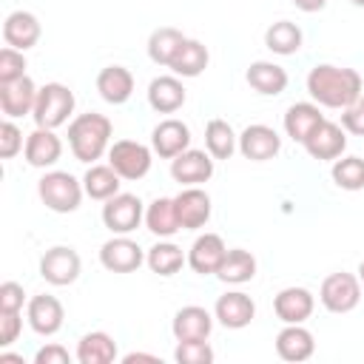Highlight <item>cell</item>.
Masks as SVG:
<instances>
[{"label":"cell","mask_w":364,"mask_h":364,"mask_svg":"<svg viewBox=\"0 0 364 364\" xmlns=\"http://www.w3.org/2000/svg\"><path fill=\"white\" fill-rule=\"evenodd\" d=\"M307 94L313 97V102H318L321 108H347L350 102H355L364 94V80L355 68L347 65H333V63H318L310 68L307 80Z\"/></svg>","instance_id":"6da1fadb"},{"label":"cell","mask_w":364,"mask_h":364,"mask_svg":"<svg viewBox=\"0 0 364 364\" xmlns=\"http://www.w3.org/2000/svg\"><path fill=\"white\" fill-rule=\"evenodd\" d=\"M111 136H114V125L105 114L88 111V114H77L68 122V148L77 162L94 165L97 159H102V154H108L111 148Z\"/></svg>","instance_id":"7a4b0ae2"},{"label":"cell","mask_w":364,"mask_h":364,"mask_svg":"<svg viewBox=\"0 0 364 364\" xmlns=\"http://www.w3.org/2000/svg\"><path fill=\"white\" fill-rule=\"evenodd\" d=\"M37 196L54 213H74L85 196V188L82 179L68 171H46L37 182Z\"/></svg>","instance_id":"3957f363"},{"label":"cell","mask_w":364,"mask_h":364,"mask_svg":"<svg viewBox=\"0 0 364 364\" xmlns=\"http://www.w3.org/2000/svg\"><path fill=\"white\" fill-rule=\"evenodd\" d=\"M74 91L63 82H46L37 94V102H34V125L37 128H60L68 122V117L74 114Z\"/></svg>","instance_id":"277c9868"},{"label":"cell","mask_w":364,"mask_h":364,"mask_svg":"<svg viewBox=\"0 0 364 364\" xmlns=\"http://www.w3.org/2000/svg\"><path fill=\"white\" fill-rule=\"evenodd\" d=\"M361 282L355 273H330L321 287H318V301L324 310L336 313V316H344V313H353L358 304H361Z\"/></svg>","instance_id":"5b68a950"},{"label":"cell","mask_w":364,"mask_h":364,"mask_svg":"<svg viewBox=\"0 0 364 364\" xmlns=\"http://www.w3.org/2000/svg\"><path fill=\"white\" fill-rule=\"evenodd\" d=\"M151 162H154V148L136 139H117L108 148V165L128 182L142 179L151 171Z\"/></svg>","instance_id":"8992f818"},{"label":"cell","mask_w":364,"mask_h":364,"mask_svg":"<svg viewBox=\"0 0 364 364\" xmlns=\"http://www.w3.org/2000/svg\"><path fill=\"white\" fill-rule=\"evenodd\" d=\"M142 222H145V205H142L139 196H134V193H117V196L105 199V205H102V225L111 233L128 236Z\"/></svg>","instance_id":"52a82bcc"},{"label":"cell","mask_w":364,"mask_h":364,"mask_svg":"<svg viewBox=\"0 0 364 364\" xmlns=\"http://www.w3.org/2000/svg\"><path fill=\"white\" fill-rule=\"evenodd\" d=\"M82 273V262L80 253L68 245H54L40 256V276L43 282L54 284V287H68L80 279Z\"/></svg>","instance_id":"ba28073f"},{"label":"cell","mask_w":364,"mask_h":364,"mask_svg":"<svg viewBox=\"0 0 364 364\" xmlns=\"http://www.w3.org/2000/svg\"><path fill=\"white\" fill-rule=\"evenodd\" d=\"M142 262H145V250L128 236H117L114 233L100 247V264L105 270H111V273H134V270L142 267Z\"/></svg>","instance_id":"9c48e42d"},{"label":"cell","mask_w":364,"mask_h":364,"mask_svg":"<svg viewBox=\"0 0 364 364\" xmlns=\"http://www.w3.org/2000/svg\"><path fill=\"white\" fill-rule=\"evenodd\" d=\"M282 151V136L264 122H253L239 134V154L250 162H267Z\"/></svg>","instance_id":"30bf717a"},{"label":"cell","mask_w":364,"mask_h":364,"mask_svg":"<svg viewBox=\"0 0 364 364\" xmlns=\"http://www.w3.org/2000/svg\"><path fill=\"white\" fill-rule=\"evenodd\" d=\"M173 205H176V219H179V228L182 230H199L208 225L210 219V196L199 188V185H191V188H182L176 196H173Z\"/></svg>","instance_id":"8fae6325"},{"label":"cell","mask_w":364,"mask_h":364,"mask_svg":"<svg viewBox=\"0 0 364 364\" xmlns=\"http://www.w3.org/2000/svg\"><path fill=\"white\" fill-rule=\"evenodd\" d=\"M213 156L208 151H199V148H188L182 151L179 156L171 159V176L173 182H179L182 188H191V185H202L213 176Z\"/></svg>","instance_id":"7c38bea8"},{"label":"cell","mask_w":364,"mask_h":364,"mask_svg":"<svg viewBox=\"0 0 364 364\" xmlns=\"http://www.w3.org/2000/svg\"><path fill=\"white\" fill-rule=\"evenodd\" d=\"M316 310V296L307 287H282L273 299V313L284 324H304Z\"/></svg>","instance_id":"4fadbf2b"},{"label":"cell","mask_w":364,"mask_h":364,"mask_svg":"<svg viewBox=\"0 0 364 364\" xmlns=\"http://www.w3.org/2000/svg\"><path fill=\"white\" fill-rule=\"evenodd\" d=\"M213 318L228 330H242L256 318V301L242 290H228L216 299Z\"/></svg>","instance_id":"5bb4252c"},{"label":"cell","mask_w":364,"mask_h":364,"mask_svg":"<svg viewBox=\"0 0 364 364\" xmlns=\"http://www.w3.org/2000/svg\"><path fill=\"white\" fill-rule=\"evenodd\" d=\"M26 318H28V327L37 336H54V333H60V327L65 321V310H63V304H60L57 296L40 293V296H31L28 299Z\"/></svg>","instance_id":"9a60e30c"},{"label":"cell","mask_w":364,"mask_h":364,"mask_svg":"<svg viewBox=\"0 0 364 364\" xmlns=\"http://www.w3.org/2000/svg\"><path fill=\"white\" fill-rule=\"evenodd\" d=\"M347 148V131L338 122L324 119L307 139H304V151L318 159V162H336Z\"/></svg>","instance_id":"2e32d148"},{"label":"cell","mask_w":364,"mask_h":364,"mask_svg":"<svg viewBox=\"0 0 364 364\" xmlns=\"http://www.w3.org/2000/svg\"><path fill=\"white\" fill-rule=\"evenodd\" d=\"M40 88L34 85V80L26 74L14 82L0 85V111L6 119H20L26 114H34V102H37Z\"/></svg>","instance_id":"e0dca14e"},{"label":"cell","mask_w":364,"mask_h":364,"mask_svg":"<svg viewBox=\"0 0 364 364\" xmlns=\"http://www.w3.org/2000/svg\"><path fill=\"white\" fill-rule=\"evenodd\" d=\"M191 128H188V122H182V119H176V117H168V119H162L154 131H151V148H154V154H159L162 159H173V156H179L182 151H188L191 148Z\"/></svg>","instance_id":"ac0fdd59"},{"label":"cell","mask_w":364,"mask_h":364,"mask_svg":"<svg viewBox=\"0 0 364 364\" xmlns=\"http://www.w3.org/2000/svg\"><path fill=\"white\" fill-rule=\"evenodd\" d=\"M225 253H228V245L219 233H202L193 239V245L188 250V264L199 276H216Z\"/></svg>","instance_id":"d6986e66"},{"label":"cell","mask_w":364,"mask_h":364,"mask_svg":"<svg viewBox=\"0 0 364 364\" xmlns=\"http://www.w3.org/2000/svg\"><path fill=\"white\" fill-rule=\"evenodd\" d=\"M40 34H43V26L31 11L17 9L3 20V43L17 48V51L34 48L40 43Z\"/></svg>","instance_id":"ffe728a7"},{"label":"cell","mask_w":364,"mask_h":364,"mask_svg":"<svg viewBox=\"0 0 364 364\" xmlns=\"http://www.w3.org/2000/svg\"><path fill=\"white\" fill-rule=\"evenodd\" d=\"M23 156L31 168H51L63 156V139L54 134V128H34L26 136Z\"/></svg>","instance_id":"44dd1931"},{"label":"cell","mask_w":364,"mask_h":364,"mask_svg":"<svg viewBox=\"0 0 364 364\" xmlns=\"http://www.w3.org/2000/svg\"><path fill=\"white\" fill-rule=\"evenodd\" d=\"M185 100H188V94L176 74H162L148 82V105L156 114H173L185 105Z\"/></svg>","instance_id":"7402d4cb"},{"label":"cell","mask_w":364,"mask_h":364,"mask_svg":"<svg viewBox=\"0 0 364 364\" xmlns=\"http://www.w3.org/2000/svg\"><path fill=\"white\" fill-rule=\"evenodd\" d=\"M276 353L282 361H290V364L307 361L316 353V338L301 324H284L276 336Z\"/></svg>","instance_id":"603a6c76"},{"label":"cell","mask_w":364,"mask_h":364,"mask_svg":"<svg viewBox=\"0 0 364 364\" xmlns=\"http://www.w3.org/2000/svg\"><path fill=\"white\" fill-rule=\"evenodd\" d=\"M213 330V316L199 307V304H188L179 307L173 321H171V333L176 341H191V338H210Z\"/></svg>","instance_id":"cb8c5ba5"},{"label":"cell","mask_w":364,"mask_h":364,"mask_svg":"<svg viewBox=\"0 0 364 364\" xmlns=\"http://www.w3.org/2000/svg\"><path fill=\"white\" fill-rule=\"evenodd\" d=\"M324 122V114L318 108V102H293L287 111H284V134L304 145V139Z\"/></svg>","instance_id":"d4e9b609"},{"label":"cell","mask_w":364,"mask_h":364,"mask_svg":"<svg viewBox=\"0 0 364 364\" xmlns=\"http://www.w3.org/2000/svg\"><path fill=\"white\" fill-rule=\"evenodd\" d=\"M247 85L262 97H279L287 88V71L270 60H256L245 71Z\"/></svg>","instance_id":"484cf974"},{"label":"cell","mask_w":364,"mask_h":364,"mask_svg":"<svg viewBox=\"0 0 364 364\" xmlns=\"http://www.w3.org/2000/svg\"><path fill=\"white\" fill-rule=\"evenodd\" d=\"M97 91L105 102L111 105H122L131 100L134 94V74L125 65H105L97 74Z\"/></svg>","instance_id":"4316f807"},{"label":"cell","mask_w":364,"mask_h":364,"mask_svg":"<svg viewBox=\"0 0 364 364\" xmlns=\"http://www.w3.org/2000/svg\"><path fill=\"white\" fill-rule=\"evenodd\" d=\"M74 355L80 364H111L117 358V341L102 330H91L77 341Z\"/></svg>","instance_id":"83f0119b"},{"label":"cell","mask_w":364,"mask_h":364,"mask_svg":"<svg viewBox=\"0 0 364 364\" xmlns=\"http://www.w3.org/2000/svg\"><path fill=\"white\" fill-rule=\"evenodd\" d=\"M145 228L159 239H171L176 230H182L179 219H176V205L171 196H156L145 208Z\"/></svg>","instance_id":"f1b7e54d"},{"label":"cell","mask_w":364,"mask_h":364,"mask_svg":"<svg viewBox=\"0 0 364 364\" xmlns=\"http://www.w3.org/2000/svg\"><path fill=\"white\" fill-rule=\"evenodd\" d=\"M145 264L151 267V273L168 279V276L179 273V270L188 264V256L182 253L179 245H173V242H168V239H159L154 247H148V253H145Z\"/></svg>","instance_id":"f546056e"},{"label":"cell","mask_w":364,"mask_h":364,"mask_svg":"<svg viewBox=\"0 0 364 364\" xmlns=\"http://www.w3.org/2000/svg\"><path fill=\"white\" fill-rule=\"evenodd\" d=\"M208 63H210V54H208V46L205 43H199V40H185L182 43V48L176 51V57L171 60V71L176 74V77H199L205 68H208Z\"/></svg>","instance_id":"4dcf8cb0"},{"label":"cell","mask_w":364,"mask_h":364,"mask_svg":"<svg viewBox=\"0 0 364 364\" xmlns=\"http://www.w3.org/2000/svg\"><path fill=\"white\" fill-rule=\"evenodd\" d=\"M205 151L213 159H230L239 151V134L230 128L228 119H210L205 125Z\"/></svg>","instance_id":"1f68e13d"},{"label":"cell","mask_w":364,"mask_h":364,"mask_svg":"<svg viewBox=\"0 0 364 364\" xmlns=\"http://www.w3.org/2000/svg\"><path fill=\"white\" fill-rule=\"evenodd\" d=\"M216 276L225 282V284H245L256 276V256L245 247H230L216 270Z\"/></svg>","instance_id":"d6a6232c"},{"label":"cell","mask_w":364,"mask_h":364,"mask_svg":"<svg viewBox=\"0 0 364 364\" xmlns=\"http://www.w3.org/2000/svg\"><path fill=\"white\" fill-rule=\"evenodd\" d=\"M185 40H188V37H185L179 28H173V26H159V28H154L151 37H148V57H151V63L168 68Z\"/></svg>","instance_id":"836d02e7"},{"label":"cell","mask_w":364,"mask_h":364,"mask_svg":"<svg viewBox=\"0 0 364 364\" xmlns=\"http://www.w3.org/2000/svg\"><path fill=\"white\" fill-rule=\"evenodd\" d=\"M122 176L111 168V165H88V171H85V176H82V188H85V196H91V199H97V202H105V199H111V196H117L119 193V182Z\"/></svg>","instance_id":"e575fe53"},{"label":"cell","mask_w":364,"mask_h":364,"mask_svg":"<svg viewBox=\"0 0 364 364\" xmlns=\"http://www.w3.org/2000/svg\"><path fill=\"white\" fill-rule=\"evenodd\" d=\"M301 43H304V34L290 20H279L273 26H267V31H264V48L273 51V54H279V57L296 54L301 48Z\"/></svg>","instance_id":"d590c367"},{"label":"cell","mask_w":364,"mask_h":364,"mask_svg":"<svg viewBox=\"0 0 364 364\" xmlns=\"http://www.w3.org/2000/svg\"><path fill=\"white\" fill-rule=\"evenodd\" d=\"M333 182L341 191H364V159L361 156H341L333 162Z\"/></svg>","instance_id":"8d00e7d4"},{"label":"cell","mask_w":364,"mask_h":364,"mask_svg":"<svg viewBox=\"0 0 364 364\" xmlns=\"http://www.w3.org/2000/svg\"><path fill=\"white\" fill-rule=\"evenodd\" d=\"M173 358L179 364H210L213 361V350L208 344V338H191V341H176Z\"/></svg>","instance_id":"74e56055"},{"label":"cell","mask_w":364,"mask_h":364,"mask_svg":"<svg viewBox=\"0 0 364 364\" xmlns=\"http://www.w3.org/2000/svg\"><path fill=\"white\" fill-rule=\"evenodd\" d=\"M23 54L26 51H17L11 46H3L0 48V85L26 77V57Z\"/></svg>","instance_id":"f35d334b"},{"label":"cell","mask_w":364,"mask_h":364,"mask_svg":"<svg viewBox=\"0 0 364 364\" xmlns=\"http://www.w3.org/2000/svg\"><path fill=\"white\" fill-rule=\"evenodd\" d=\"M23 148H26L23 131L14 125V119H3L0 122V156L3 159H14Z\"/></svg>","instance_id":"ab89813d"},{"label":"cell","mask_w":364,"mask_h":364,"mask_svg":"<svg viewBox=\"0 0 364 364\" xmlns=\"http://www.w3.org/2000/svg\"><path fill=\"white\" fill-rule=\"evenodd\" d=\"M26 304V290L17 282H3L0 284V313H23Z\"/></svg>","instance_id":"60d3db41"},{"label":"cell","mask_w":364,"mask_h":364,"mask_svg":"<svg viewBox=\"0 0 364 364\" xmlns=\"http://www.w3.org/2000/svg\"><path fill=\"white\" fill-rule=\"evenodd\" d=\"M341 128L353 136H364V94L347 108H341Z\"/></svg>","instance_id":"b9f144b4"},{"label":"cell","mask_w":364,"mask_h":364,"mask_svg":"<svg viewBox=\"0 0 364 364\" xmlns=\"http://www.w3.org/2000/svg\"><path fill=\"white\" fill-rule=\"evenodd\" d=\"M23 330V313H0V347H11Z\"/></svg>","instance_id":"7bdbcfd3"},{"label":"cell","mask_w":364,"mask_h":364,"mask_svg":"<svg viewBox=\"0 0 364 364\" xmlns=\"http://www.w3.org/2000/svg\"><path fill=\"white\" fill-rule=\"evenodd\" d=\"M71 355L63 344H46L34 353V364H68Z\"/></svg>","instance_id":"ee69618b"},{"label":"cell","mask_w":364,"mask_h":364,"mask_svg":"<svg viewBox=\"0 0 364 364\" xmlns=\"http://www.w3.org/2000/svg\"><path fill=\"white\" fill-rule=\"evenodd\" d=\"M293 6L299 11H304V14H316V11H321L327 6V0H293Z\"/></svg>","instance_id":"f6af8a7d"},{"label":"cell","mask_w":364,"mask_h":364,"mask_svg":"<svg viewBox=\"0 0 364 364\" xmlns=\"http://www.w3.org/2000/svg\"><path fill=\"white\" fill-rule=\"evenodd\" d=\"M122 361H125V364H134V361H151V364H156L159 358L151 355V353H128V355H122Z\"/></svg>","instance_id":"bcb514c9"},{"label":"cell","mask_w":364,"mask_h":364,"mask_svg":"<svg viewBox=\"0 0 364 364\" xmlns=\"http://www.w3.org/2000/svg\"><path fill=\"white\" fill-rule=\"evenodd\" d=\"M355 276H358V282H361V287H364V259L358 262V273H355Z\"/></svg>","instance_id":"7dc6e473"},{"label":"cell","mask_w":364,"mask_h":364,"mask_svg":"<svg viewBox=\"0 0 364 364\" xmlns=\"http://www.w3.org/2000/svg\"><path fill=\"white\" fill-rule=\"evenodd\" d=\"M353 6H358V9H364V0H350Z\"/></svg>","instance_id":"c3c4849f"}]
</instances>
